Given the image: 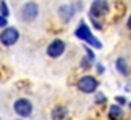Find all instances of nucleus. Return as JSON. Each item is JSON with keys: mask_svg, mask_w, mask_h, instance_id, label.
Returning a JSON list of instances; mask_svg holds the SVG:
<instances>
[{"mask_svg": "<svg viewBox=\"0 0 131 120\" xmlns=\"http://www.w3.org/2000/svg\"><path fill=\"white\" fill-rule=\"evenodd\" d=\"M74 35H75L78 40L85 42V45L91 46V48H96V50H101V48H102V42L93 34V32H91V29L88 27V24L85 23L83 19H82L80 23H78V26L75 27Z\"/></svg>", "mask_w": 131, "mask_h": 120, "instance_id": "nucleus-1", "label": "nucleus"}, {"mask_svg": "<svg viewBox=\"0 0 131 120\" xmlns=\"http://www.w3.org/2000/svg\"><path fill=\"white\" fill-rule=\"evenodd\" d=\"M77 88H78V91L85 93V95H94L97 88H99V80L94 75H83L78 78Z\"/></svg>", "mask_w": 131, "mask_h": 120, "instance_id": "nucleus-2", "label": "nucleus"}, {"mask_svg": "<svg viewBox=\"0 0 131 120\" xmlns=\"http://www.w3.org/2000/svg\"><path fill=\"white\" fill-rule=\"evenodd\" d=\"M13 111L15 114L21 118H29L34 112V104L29 98H18L15 103H13Z\"/></svg>", "mask_w": 131, "mask_h": 120, "instance_id": "nucleus-3", "label": "nucleus"}, {"mask_svg": "<svg viewBox=\"0 0 131 120\" xmlns=\"http://www.w3.org/2000/svg\"><path fill=\"white\" fill-rule=\"evenodd\" d=\"M19 38H21V32H19L18 27H13V26H8V27L2 29L0 32V43L3 46H13L19 42Z\"/></svg>", "mask_w": 131, "mask_h": 120, "instance_id": "nucleus-4", "label": "nucleus"}, {"mask_svg": "<svg viewBox=\"0 0 131 120\" xmlns=\"http://www.w3.org/2000/svg\"><path fill=\"white\" fill-rule=\"evenodd\" d=\"M38 5L35 2H27L21 6V11H19V18L24 23H34L38 18Z\"/></svg>", "mask_w": 131, "mask_h": 120, "instance_id": "nucleus-5", "label": "nucleus"}, {"mask_svg": "<svg viewBox=\"0 0 131 120\" xmlns=\"http://www.w3.org/2000/svg\"><path fill=\"white\" fill-rule=\"evenodd\" d=\"M109 11H110V5H109L107 0H94V2L90 5L88 16H93L96 19H101L104 16H107Z\"/></svg>", "mask_w": 131, "mask_h": 120, "instance_id": "nucleus-6", "label": "nucleus"}, {"mask_svg": "<svg viewBox=\"0 0 131 120\" xmlns=\"http://www.w3.org/2000/svg\"><path fill=\"white\" fill-rule=\"evenodd\" d=\"M66 53V42L61 38H53L47 45V55L51 59H58Z\"/></svg>", "mask_w": 131, "mask_h": 120, "instance_id": "nucleus-7", "label": "nucleus"}, {"mask_svg": "<svg viewBox=\"0 0 131 120\" xmlns=\"http://www.w3.org/2000/svg\"><path fill=\"white\" fill-rule=\"evenodd\" d=\"M75 8L72 5H69V3H66V5H61L59 8H58V16H59V19L62 23H70V19L74 18V15H75Z\"/></svg>", "mask_w": 131, "mask_h": 120, "instance_id": "nucleus-8", "label": "nucleus"}, {"mask_svg": "<svg viewBox=\"0 0 131 120\" xmlns=\"http://www.w3.org/2000/svg\"><path fill=\"white\" fill-rule=\"evenodd\" d=\"M115 69H117V72H118L120 75H123V77H129V75H131V67H129L128 61H126L123 56H120V58L115 59Z\"/></svg>", "mask_w": 131, "mask_h": 120, "instance_id": "nucleus-9", "label": "nucleus"}, {"mask_svg": "<svg viewBox=\"0 0 131 120\" xmlns=\"http://www.w3.org/2000/svg\"><path fill=\"white\" fill-rule=\"evenodd\" d=\"M107 115H109V120H123V117H125V112H123L122 106L112 104V106L109 107Z\"/></svg>", "mask_w": 131, "mask_h": 120, "instance_id": "nucleus-10", "label": "nucleus"}, {"mask_svg": "<svg viewBox=\"0 0 131 120\" xmlns=\"http://www.w3.org/2000/svg\"><path fill=\"white\" fill-rule=\"evenodd\" d=\"M67 114H69V111L66 106H56L51 111V120H64L67 117Z\"/></svg>", "mask_w": 131, "mask_h": 120, "instance_id": "nucleus-11", "label": "nucleus"}, {"mask_svg": "<svg viewBox=\"0 0 131 120\" xmlns=\"http://www.w3.org/2000/svg\"><path fill=\"white\" fill-rule=\"evenodd\" d=\"M94 103L96 104H106L107 103V96L104 95V93H101V91H96L94 93Z\"/></svg>", "mask_w": 131, "mask_h": 120, "instance_id": "nucleus-12", "label": "nucleus"}, {"mask_svg": "<svg viewBox=\"0 0 131 120\" xmlns=\"http://www.w3.org/2000/svg\"><path fill=\"white\" fill-rule=\"evenodd\" d=\"M83 50H85V53H86V58L90 59L91 63H94V59H96V55H94V51L91 50V46H88V45H83Z\"/></svg>", "mask_w": 131, "mask_h": 120, "instance_id": "nucleus-13", "label": "nucleus"}, {"mask_svg": "<svg viewBox=\"0 0 131 120\" xmlns=\"http://www.w3.org/2000/svg\"><path fill=\"white\" fill-rule=\"evenodd\" d=\"M0 15L5 16V18H8V15H10V8H8V5H6L5 0L0 2Z\"/></svg>", "mask_w": 131, "mask_h": 120, "instance_id": "nucleus-14", "label": "nucleus"}, {"mask_svg": "<svg viewBox=\"0 0 131 120\" xmlns=\"http://www.w3.org/2000/svg\"><path fill=\"white\" fill-rule=\"evenodd\" d=\"M90 21H91V24L94 26V29H97V31H102V29H104V24H101L99 19H96V18H93V16H90Z\"/></svg>", "mask_w": 131, "mask_h": 120, "instance_id": "nucleus-15", "label": "nucleus"}, {"mask_svg": "<svg viewBox=\"0 0 131 120\" xmlns=\"http://www.w3.org/2000/svg\"><path fill=\"white\" fill-rule=\"evenodd\" d=\"M91 64H93V63H91V61H90V59H88L86 56H85V58L82 59V63H80V66H82L83 69H90V67H91Z\"/></svg>", "mask_w": 131, "mask_h": 120, "instance_id": "nucleus-16", "label": "nucleus"}, {"mask_svg": "<svg viewBox=\"0 0 131 120\" xmlns=\"http://www.w3.org/2000/svg\"><path fill=\"white\" fill-rule=\"evenodd\" d=\"M5 27H8V18L0 15V29H5Z\"/></svg>", "mask_w": 131, "mask_h": 120, "instance_id": "nucleus-17", "label": "nucleus"}, {"mask_svg": "<svg viewBox=\"0 0 131 120\" xmlns=\"http://www.w3.org/2000/svg\"><path fill=\"white\" fill-rule=\"evenodd\" d=\"M104 72H106V67H104L102 64L97 63V64H96V74H97V75H102Z\"/></svg>", "mask_w": 131, "mask_h": 120, "instance_id": "nucleus-18", "label": "nucleus"}, {"mask_svg": "<svg viewBox=\"0 0 131 120\" xmlns=\"http://www.w3.org/2000/svg\"><path fill=\"white\" fill-rule=\"evenodd\" d=\"M115 104H118V106L126 104V99H125V96H117V98H115Z\"/></svg>", "mask_w": 131, "mask_h": 120, "instance_id": "nucleus-19", "label": "nucleus"}, {"mask_svg": "<svg viewBox=\"0 0 131 120\" xmlns=\"http://www.w3.org/2000/svg\"><path fill=\"white\" fill-rule=\"evenodd\" d=\"M126 27H128V31H131V15H129L128 19H126Z\"/></svg>", "mask_w": 131, "mask_h": 120, "instance_id": "nucleus-20", "label": "nucleus"}, {"mask_svg": "<svg viewBox=\"0 0 131 120\" xmlns=\"http://www.w3.org/2000/svg\"><path fill=\"white\" fill-rule=\"evenodd\" d=\"M128 106H129V109H131V103H128Z\"/></svg>", "mask_w": 131, "mask_h": 120, "instance_id": "nucleus-21", "label": "nucleus"}]
</instances>
